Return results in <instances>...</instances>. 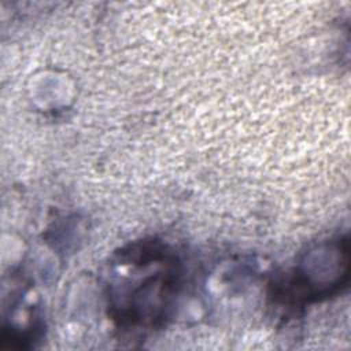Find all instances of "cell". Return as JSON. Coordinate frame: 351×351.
I'll use <instances>...</instances> for the list:
<instances>
[{
	"label": "cell",
	"mask_w": 351,
	"mask_h": 351,
	"mask_svg": "<svg viewBox=\"0 0 351 351\" xmlns=\"http://www.w3.org/2000/svg\"><path fill=\"white\" fill-rule=\"evenodd\" d=\"M121 281L112 284L114 319L125 328H149L166 315L177 280L176 262L158 247L132 248L117 262Z\"/></svg>",
	"instance_id": "obj_1"
}]
</instances>
